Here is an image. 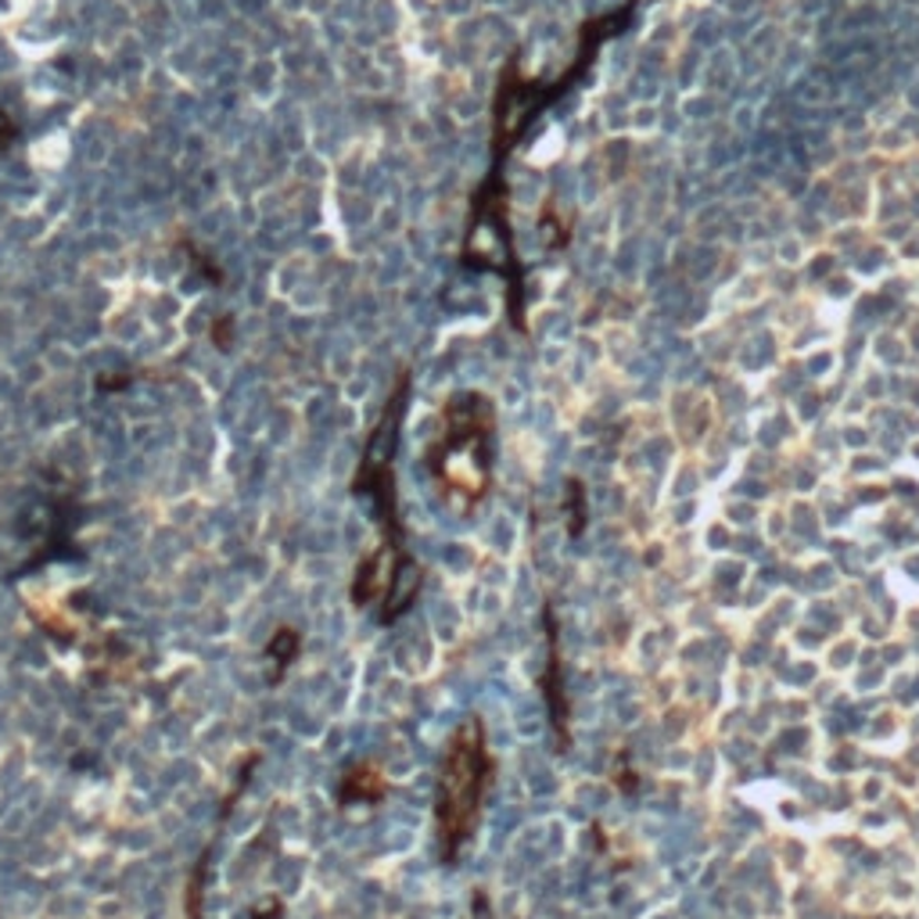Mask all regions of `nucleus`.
Wrapping results in <instances>:
<instances>
[{"label": "nucleus", "instance_id": "obj_1", "mask_svg": "<svg viewBox=\"0 0 919 919\" xmlns=\"http://www.w3.org/2000/svg\"><path fill=\"white\" fill-rule=\"evenodd\" d=\"M496 403L478 389H456L442 399L424 446V471L438 499L460 517L482 507L496 474Z\"/></svg>", "mask_w": 919, "mask_h": 919}, {"label": "nucleus", "instance_id": "obj_2", "mask_svg": "<svg viewBox=\"0 0 919 919\" xmlns=\"http://www.w3.org/2000/svg\"><path fill=\"white\" fill-rule=\"evenodd\" d=\"M496 773L499 762L488 747L485 719L467 715L450 733L435 779V840L442 866H456L471 837L478 834Z\"/></svg>", "mask_w": 919, "mask_h": 919}, {"label": "nucleus", "instance_id": "obj_3", "mask_svg": "<svg viewBox=\"0 0 919 919\" xmlns=\"http://www.w3.org/2000/svg\"><path fill=\"white\" fill-rule=\"evenodd\" d=\"M543 629H546V669H543V701H546V715H550L554 736H557V751L571 747V704H568V690H565V664H560V626H557V611L554 603L543 607Z\"/></svg>", "mask_w": 919, "mask_h": 919}, {"label": "nucleus", "instance_id": "obj_4", "mask_svg": "<svg viewBox=\"0 0 919 919\" xmlns=\"http://www.w3.org/2000/svg\"><path fill=\"white\" fill-rule=\"evenodd\" d=\"M392 783L384 776V768L378 762H349L342 768V776H338V805L342 808H352V805H381L384 797H389Z\"/></svg>", "mask_w": 919, "mask_h": 919}, {"label": "nucleus", "instance_id": "obj_5", "mask_svg": "<svg viewBox=\"0 0 919 919\" xmlns=\"http://www.w3.org/2000/svg\"><path fill=\"white\" fill-rule=\"evenodd\" d=\"M213 848L209 840L202 848V855L195 858V866L187 872V887H184V919H202L205 916V891H209V863H213Z\"/></svg>", "mask_w": 919, "mask_h": 919}, {"label": "nucleus", "instance_id": "obj_6", "mask_svg": "<svg viewBox=\"0 0 919 919\" xmlns=\"http://www.w3.org/2000/svg\"><path fill=\"white\" fill-rule=\"evenodd\" d=\"M302 654V632L295 629V626H280L273 629V636L266 640V658H270L277 664V672H273V683H280L285 679V672L291 669L295 661H299Z\"/></svg>", "mask_w": 919, "mask_h": 919}, {"label": "nucleus", "instance_id": "obj_7", "mask_svg": "<svg viewBox=\"0 0 919 919\" xmlns=\"http://www.w3.org/2000/svg\"><path fill=\"white\" fill-rule=\"evenodd\" d=\"M184 251H187V262H190V270H195V277H202L209 288H224L227 285V273H224V266L216 262L213 251H205L198 248L195 241H184Z\"/></svg>", "mask_w": 919, "mask_h": 919}, {"label": "nucleus", "instance_id": "obj_8", "mask_svg": "<svg viewBox=\"0 0 919 919\" xmlns=\"http://www.w3.org/2000/svg\"><path fill=\"white\" fill-rule=\"evenodd\" d=\"M568 531L571 536H582L586 531V493L578 482L568 485Z\"/></svg>", "mask_w": 919, "mask_h": 919}, {"label": "nucleus", "instance_id": "obj_9", "mask_svg": "<svg viewBox=\"0 0 919 919\" xmlns=\"http://www.w3.org/2000/svg\"><path fill=\"white\" fill-rule=\"evenodd\" d=\"M209 342L219 349V352H230L234 342H237V323L230 313H219L213 323H209Z\"/></svg>", "mask_w": 919, "mask_h": 919}, {"label": "nucleus", "instance_id": "obj_10", "mask_svg": "<svg viewBox=\"0 0 919 919\" xmlns=\"http://www.w3.org/2000/svg\"><path fill=\"white\" fill-rule=\"evenodd\" d=\"M19 133L22 130H19V118H14V112L0 105V155L11 152V144L19 141Z\"/></svg>", "mask_w": 919, "mask_h": 919}, {"label": "nucleus", "instance_id": "obj_11", "mask_svg": "<svg viewBox=\"0 0 919 919\" xmlns=\"http://www.w3.org/2000/svg\"><path fill=\"white\" fill-rule=\"evenodd\" d=\"M248 919H285V901H280V898H262L259 906L248 912Z\"/></svg>", "mask_w": 919, "mask_h": 919}]
</instances>
